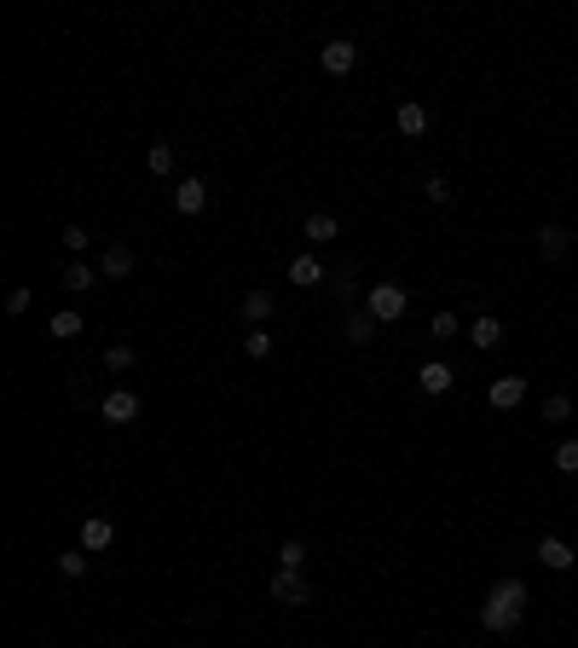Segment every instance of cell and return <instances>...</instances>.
<instances>
[{"label": "cell", "mask_w": 578, "mask_h": 648, "mask_svg": "<svg viewBox=\"0 0 578 648\" xmlns=\"http://www.w3.org/2000/svg\"><path fill=\"white\" fill-rule=\"evenodd\" d=\"M521 614H526V579H498L481 602V626L503 637V631L521 626Z\"/></svg>", "instance_id": "obj_1"}, {"label": "cell", "mask_w": 578, "mask_h": 648, "mask_svg": "<svg viewBox=\"0 0 578 648\" xmlns=\"http://www.w3.org/2000/svg\"><path fill=\"white\" fill-rule=\"evenodd\" d=\"M405 307H411V296H405L399 284H376L371 296H364V313H371L376 324H393V319H405Z\"/></svg>", "instance_id": "obj_2"}, {"label": "cell", "mask_w": 578, "mask_h": 648, "mask_svg": "<svg viewBox=\"0 0 578 648\" xmlns=\"http://www.w3.org/2000/svg\"><path fill=\"white\" fill-rule=\"evenodd\" d=\"M266 596H272V602H284V608H301V602H313V585H306L301 573L278 568L272 579H266Z\"/></svg>", "instance_id": "obj_3"}, {"label": "cell", "mask_w": 578, "mask_h": 648, "mask_svg": "<svg viewBox=\"0 0 578 648\" xmlns=\"http://www.w3.org/2000/svg\"><path fill=\"white\" fill-rule=\"evenodd\" d=\"M318 64H324L330 76H348V70L359 64V46H353L348 35H336V41H324V53H318Z\"/></svg>", "instance_id": "obj_4"}, {"label": "cell", "mask_w": 578, "mask_h": 648, "mask_svg": "<svg viewBox=\"0 0 578 648\" xmlns=\"http://www.w3.org/2000/svg\"><path fill=\"white\" fill-rule=\"evenodd\" d=\"M486 400H491V406H498V411H515V406H521V400H526V376H498V383H491L486 388Z\"/></svg>", "instance_id": "obj_5"}, {"label": "cell", "mask_w": 578, "mask_h": 648, "mask_svg": "<svg viewBox=\"0 0 578 648\" xmlns=\"http://www.w3.org/2000/svg\"><path fill=\"white\" fill-rule=\"evenodd\" d=\"M416 383H423V394H451L457 371H451L446 359H428V365H416Z\"/></svg>", "instance_id": "obj_6"}, {"label": "cell", "mask_w": 578, "mask_h": 648, "mask_svg": "<svg viewBox=\"0 0 578 648\" xmlns=\"http://www.w3.org/2000/svg\"><path fill=\"white\" fill-rule=\"evenodd\" d=\"M98 411H105V423H116V429H121V423H133V417H139V394L116 388V394H105V406H98Z\"/></svg>", "instance_id": "obj_7"}, {"label": "cell", "mask_w": 578, "mask_h": 648, "mask_svg": "<svg viewBox=\"0 0 578 648\" xmlns=\"http://www.w3.org/2000/svg\"><path fill=\"white\" fill-rule=\"evenodd\" d=\"M567 249H573V231L561 226V220H549V226L538 231V255H544V261H561Z\"/></svg>", "instance_id": "obj_8"}, {"label": "cell", "mask_w": 578, "mask_h": 648, "mask_svg": "<svg viewBox=\"0 0 578 648\" xmlns=\"http://www.w3.org/2000/svg\"><path fill=\"white\" fill-rule=\"evenodd\" d=\"M538 561H544V568H556V573H567L573 561H578V550L567 539H538Z\"/></svg>", "instance_id": "obj_9"}, {"label": "cell", "mask_w": 578, "mask_h": 648, "mask_svg": "<svg viewBox=\"0 0 578 648\" xmlns=\"http://www.w3.org/2000/svg\"><path fill=\"white\" fill-rule=\"evenodd\" d=\"M133 273V249L128 243H110L105 255H98V278H128Z\"/></svg>", "instance_id": "obj_10"}, {"label": "cell", "mask_w": 578, "mask_h": 648, "mask_svg": "<svg viewBox=\"0 0 578 648\" xmlns=\"http://www.w3.org/2000/svg\"><path fill=\"white\" fill-rule=\"evenodd\" d=\"M324 261H318V255H295L289 261V284H301V290H313V284H324Z\"/></svg>", "instance_id": "obj_11"}, {"label": "cell", "mask_w": 578, "mask_h": 648, "mask_svg": "<svg viewBox=\"0 0 578 648\" xmlns=\"http://www.w3.org/2000/svg\"><path fill=\"white\" fill-rule=\"evenodd\" d=\"M203 203H208V186H203V180H180V186H174V209L180 215H203Z\"/></svg>", "instance_id": "obj_12"}, {"label": "cell", "mask_w": 578, "mask_h": 648, "mask_svg": "<svg viewBox=\"0 0 578 648\" xmlns=\"http://www.w3.org/2000/svg\"><path fill=\"white\" fill-rule=\"evenodd\" d=\"M272 313H278L272 290H249V296H243V319H249V324H266Z\"/></svg>", "instance_id": "obj_13"}, {"label": "cell", "mask_w": 578, "mask_h": 648, "mask_svg": "<svg viewBox=\"0 0 578 648\" xmlns=\"http://www.w3.org/2000/svg\"><path fill=\"white\" fill-rule=\"evenodd\" d=\"M110 539H116L110 516H88V521H81V550H105Z\"/></svg>", "instance_id": "obj_14"}, {"label": "cell", "mask_w": 578, "mask_h": 648, "mask_svg": "<svg viewBox=\"0 0 578 648\" xmlns=\"http://www.w3.org/2000/svg\"><path fill=\"white\" fill-rule=\"evenodd\" d=\"M393 122H399V133H405V139H416V133H428V110L416 105V99H405V105H399V116H393Z\"/></svg>", "instance_id": "obj_15"}, {"label": "cell", "mask_w": 578, "mask_h": 648, "mask_svg": "<svg viewBox=\"0 0 578 648\" xmlns=\"http://www.w3.org/2000/svg\"><path fill=\"white\" fill-rule=\"evenodd\" d=\"M306 238H313V243H336V238H341V220H336V215H324V209L306 215Z\"/></svg>", "instance_id": "obj_16"}, {"label": "cell", "mask_w": 578, "mask_h": 648, "mask_svg": "<svg viewBox=\"0 0 578 648\" xmlns=\"http://www.w3.org/2000/svg\"><path fill=\"white\" fill-rule=\"evenodd\" d=\"M469 341H474L481 353H491V348L503 341V324H498V319H474V324H469Z\"/></svg>", "instance_id": "obj_17"}, {"label": "cell", "mask_w": 578, "mask_h": 648, "mask_svg": "<svg viewBox=\"0 0 578 648\" xmlns=\"http://www.w3.org/2000/svg\"><path fill=\"white\" fill-rule=\"evenodd\" d=\"M98 284V266H88V261H70L64 266V290H76V296H81V290H93Z\"/></svg>", "instance_id": "obj_18"}, {"label": "cell", "mask_w": 578, "mask_h": 648, "mask_svg": "<svg viewBox=\"0 0 578 648\" xmlns=\"http://www.w3.org/2000/svg\"><path fill=\"white\" fill-rule=\"evenodd\" d=\"M278 568L301 573V568H306V544H301V539H284V544H278Z\"/></svg>", "instance_id": "obj_19"}, {"label": "cell", "mask_w": 578, "mask_h": 648, "mask_svg": "<svg viewBox=\"0 0 578 648\" xmlns=\"http://www.w3.org/2000/svg\"><path fill=\"white\" fill-rule=\"evenodd\" d=\"M46 330H53V336H58V341H70V336H81V313H70V307H64V313H53V324H46Z\"/></svg>", "instance_id": "obj_20"}, {"label": "cell", "mask_w": 578, "mask_h": 648, "mask_svg": "<svg viewBox=\"0 0 578 648\" xmlns=\"http://www.w3.org/2000/svg\"><path fill=\"white\" fill-rule=\"evenodd\" d=\"M549 463H556V475H578V440H561Z\"/></svg>", "instance_id": "obj_21"}, {"label": "cell", "mask_w": 578, "mask_h": 648, "mask_svg": "<svg viewBox=\"0 0 578 648\" xmlns=\"http://www.w3.org/2000/svg\"><path fill=\"white\" fill-rule=\"evenodd\" d=\"M457 313H434V319H428V336H434V341H451V336H457Z\"/></svg>", "instance_id": "obj_22"}, {"label": "cell", "mask_w": 578, "mask_h": 648, "mask_svg": "<svg viewBox=\"0 0 578 648\" xmlns=\"http://www.w3.org/2000/svg\"><path fill=\"white\" fill-rule=\"evenodd\" d=\"M567 417H573V400H567V394H549V400H544V423H556V429H561Z\"/></svg>", "instance_id": "obj_23"}, {"label": "cell", "mask_w": 578, "mask_h": 648, "mask_svg": "<svg viewBox=\"0 0 578 648\" xmlns=\"http://www.w3.org/2000/svg\"><path fill=\"white\" fill-rule=\"evenodd\" d=\"M371 336H376V319H371V313H353V319H348V341H359V348H364Z\"/></svg>", "instance_id": "obj_24"}, {"label": "cell", "mask_w": 578, "mask_h": 648, "mask_svg": "<svg viewBox=\"0 0 578 648\" xmlns=\"http://www.w3.org/2000/svg\"><path fill=\"white\" fill-rule=\"evenodd\" d=\"M145 163H151V174H174V145H151Z\"/></svg>", "instance_id": "obj_25"}, {"label": "cell", "mask_w": 578, "mask_h": 648, "mask_svg": "<svg viewBox=\"0 0 578 648\" xmlns=\"http://www.w3.org/2000/svg\"><path fill=\"white\" fill-rule=\"evenodd\" d=\"M243 353H249V359H266V353H272V330H249Z\"/></svg>", "instance_id": "obj_26"}, {"label": "cell", "mask_w": 578, "mask_h": 648, "mask_svg": "<svg viewBox=\"0 0 578 648\" xmlns=\"http://www.w3.org/2000/svg\"><path fill=\"white\" fill-rule=\"evenodd\" d=\"M58 573H64V579H81V573H88V556H81V550H64V556H58Z\"/></svg>", "instance_id": "obj_27"}, {"label": "cell", "mask_w": 578, "mask_h": 648, "mask_svg": "<svg viewBox=\"0 0 578 648\" xmlns=\"http://www.w3.org/2000/svg\"><path fill=\"white\" fill-rule=\"evenodd\" d=\"M105 365H110V371H133V348L110 341V348H105Z\"/></svg>", "instance_id": "obj_28"}, {"label": "cell", "mask_w": 578, "mask_h": 648, "mask_svg": "<svg viewBox=\"0 0 578 648\" xmlns=\"http://www.w3.org/2000/svg\"><path fill=\"white\" fill-rule=\"evenodd\" d=\"M423 191H428V203H451V180H446V174H428Z\"/></svg>", "instance_id": "obj_29"}, {"label": "cell", "mask_w": 578, "mask_h": 648, "mask_svg": "<svg viewBox=\"0 0 578 648\" xmlns=\"http://www.w3.org/2000/svg\"><path fill=\"white\" fill-rule=\"evenodd\" d=\"M88 243H93V231H88V226H64V249L76 255V261H81V249H88Z\"/></svg>", "instance_id": "obj_30"}, {"label": "cell", "mask_w": 578, "mask_h": 648, "mask_svg": "<svg viewBox=\"0 0 578 648\" xmlns=\"http://www.w3.org/2000/svg\"><path fill=\"white\" fill-rule=\"evenodd\" d=\"M6 313H29V290H12V296H6Z\"/></svg>", "instance_id": "obj_31"}]
</instances>
